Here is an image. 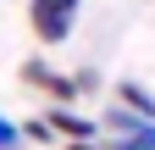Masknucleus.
<instances>
[{"instance_id":"nucleus-8","label":"nucleus","mask_w":155,"mask_h":150,"mask_svg":"<svg viewBox=\"0 0 155 150\" xmlns=\"http://www.w3.org/2000/svg\"><path fill=\"white\" fill-rule=\"evenodd\" d=\"M22 139H39V145H50L55 134H50V122H45V117H39V122H28V128H22Z\"/></svg>"},{"instance_id":"nucleus-2","label":"nucleus","mask_w":155,"mask_h":150,"mask_svg":"<svg viewBox=\"0 0 155 150\" xmlns=\"http://www.w3.org/2000/svg\"><path fill=\"white\" fill-rule=\"evenodd\" d=\"M50 134H61L67 145H83V139H100V122H89V117H78V111H67V106H55L50 111Z\"/></svg>"},{"instance_id":"nucleus-6","label":"nucleus","mask_w":155,"mask_h":150,"mask_svg":"<svg viewBox=\"0 0 155 150\" xmlns=\"http://www.w3.org/2000/svg\"><path fill=\"white\" fill-rule=\"evenodd\" d=\"M72 89H78V95H94V89H100V72H94V67L72 72Z\"/></svg>"},{"instance_id":"nucleus-1","label":"nucleus","mask_w":155,"mask_h":150,"mask_svg":"<svg viewBox=\"0 0 155 150\" xmlns=\"http://www.w3.org/2000/svg\"><path fill=\"white\" fill-rule=\"evenodd\" d=\"M83 0H28V22H33V39H45V45H61L67 33H72V17Z\"/></svg>"},{"instance_id":"nucleus-7","label":"nucleus","mask_w":155,"mask_h":150,"mask_svg":"<svg viewBox=\"0 0 155 150\" xmlns=\"http://www.w3.org/2000/svg\"><path fill=\"white\" fill-rule=\"evenodd\" d=\"M17 145H22V128L11 117H0V150H17Z\"/></svg>"},{"instance_id":"nucleus-9","label":"nucleus","mask_w":155,"mask_h":150,"mask_svg":"<svg viewBox=\"0 0 155 150\" xmlns=\"http://www.w3.org/2000/svg\"><path fill=\"white\" fill-rule=\"evenodd\" d=\"M67 150H105V139H83V145H67Z\"/></svg>"},{"instance_id":"nucleus-3","label":"nucleus","mask_w":155,"mask_h":150,"mask_svg":"<svg viewBox=\"0 0 155 150\" xmlns=\"http://www.w3.org/2000/svg\"><path fill=\"white\" fill-rule=\"evenodd\" d=\"M116 100H122V106L133 111V117H144V122H155V95H150L144 84H133V78H122V84H116Z\"/></svg>"},{"instance_id":"nucleus-4","label":"nucleus","mask_w":155,"mask_h":150,"mask_svg":"<svg viewBox=\"0 0 155 150\" xmlns=\"http://www.w3.org/2000/svg\"><path fill=\"white\" fill-rule=\"evenodd\" d=\"M105 150H155V122H144L139 134H116Z\"/></svg>"},{"instance_id":"nucleus-5","label":"nucleus","mask_w":155,"mask_h":150,"mask_svg":"<svg viewBox=\"0 0 155 150\" xmlns=\"http://www.w3.org/2000/svg\"><path fill=\"white\" fill-rule=\"evenodd\" d=\"M105 128H111V134H139V128H144V117H133V111L127 106H111L105 111V117H100Z\"/></svg>"}]
</instances>
